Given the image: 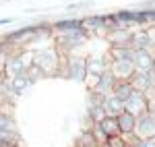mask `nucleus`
Returning <instances> with one entry per match:
<instances>
[{"instance_id": "f257e3e1", "label": "nucleus", "mask_w": 155, "mask_h": 147, "mask_svg": "<svg viewBox=\"0 0 155 147\" xmlns=\"http://www.w3.org/2000/svg\"><path fill=\"white\" fill-rule=\"evenodd\" d=\"M54 35H56V46L62 52H71V50L83 46L91 37V33L85 27H79V29H71V31H54Z\"/></svg>"}, {"instance_id": "f03ea898", "label": "nucleus", "mask_w": 155, "mask_h": 147, "mask_svg": "<svg viewBox=\"0 0 155 147\" xmlns=\"http://www.w3.org/2000/svg\"><path fill=\"white\" fill-rule=\"evenodd\" d=\"M33 64L44 75H52L60 66V52L56 48H39L33 52Z\"/></svg>"}, {"instance_id": "7ed1b4c3", "label": "nucleus", "mask_w": 155, "mask_h": 147, "mask_svg": "<svg viewBox=\"0 0 155 147\" xmlns=\"http://www.w3.org/2000/svg\"><path fill=\"white\" fill-rule=\"evenodd\" d=\"M64 73L72 81H79V83L87 81V58L77 56V54L66 56V60H64Z\"/></svg>"}, {"instance_id": "20e7f679", "label": "nucleus", "mask_w": 155, "mask_h": 147, "mask_svg": "<svg viewBox=\"0 0 155 147\" xmlns=\"http://www.w3.org/2000/svg\"><path fill=\"white\" fill-rule=\"evenodd\" d=\"M132 135L137 139H149L155 137V112L147 110L137 116V124H134V133Z\"/></svg>"}, {"instance_id": "39448f33", "label": "nucleus", "mask_w": 155, "mask_h": 147, "mask_svg": "<svg viewBox=\"0 0 155 147\" xmlns=\"http://www.w3.org/2000/svg\"><path fill=\"white\" fill-rule=\"evenodd\" d=\"M33 64V54H15L6 58V68L4 73L8 77H15L19 73H27V68Z\"/></svg>"}, {"instance_id": "423d86ee", "label": "nucleus", "mask_w": 155, "mask_h": 147, "mask_svg": "<svg viewBox=\"0 0 155 147\" xmlns=\"http://www.w3.org/2000/svg\"><path fill=\"white\" fill-rule=\"evenodd\" d=\"M81 23L89 33H99V35H107V31L112 29L110 15H93V17L81 19Z\"/></svg>"}, {"instance_id": "0eeeda50", "label": "nucleus", "mask_w": 155, "mask_h": 147, "mask_svg": "<svg viewBox=\"0 0 155 147\" xmlns=\"http://www.w3.org/2000/svg\"><path fill=\"white\" fill-rule=\"evenodd\" d=\"M149 106H151L149 95H147L145 91H139V89H134V91H132V95L124 102V108H126L128 112H132L134 116H139V114L147 112V110H149Z\"/></svg>"}, {"instance_id": "6e6552de", "label": "nucleus", "mask_w": 155, "mask_h": 147, "mask_svg": "<svg viewBox=\"0 0 155 147\" xmlns=\"http://www.w3.org/2000/svg\"><path fill=\"white\" fill-rule=\"evenodd\" d=\"M132 64L137 71H151L155 66V50L145 48V50H134L132 54Z\"/></svg>"}, {"instance_id": "1a4fd4ad", "label": "nucleus", "mask_w": 155, "mask_h": 147, "mask_svg": "<svg viewBox=\"0 0 155 147\" xmlns=\"http://www.w3.org/2000/svg\"><path fill=\"white\" fill-rule=\"evenodd\" d=\"M110 71L114 73L116 81H128L137 68H134L132 60H110Z\"/></svg>"}, {"instance_id": "9d476101", "label": "nucleus", "mask_w": 155, "mask_h": 147, "mask_svg": "<svg viewBox=\"0 0 155 147\" xmlns=\"http://www.w3.org/2000/svg\"><path fill=\"white\" fill-rule=\"evenodd\" d=\"M107 39H110V48H122V46H130L132 31L130 29H122V27H114L107 31ZM132 48V46H130Z\"/></svg>"}, {"instance_id": "9b49d317", "label": "nucleus", "mask_w": 155, "mask_h": 147, "mask_svg": "<svg viewBox=\"0 0 155 147\" xmlns=\"http://www.w3.org/2000/svg\"><path fill=\"white\" fill-rule=\"evenodd\" d=\"M114 85H116V77H114V73H112L110 66H107L106 71L95 79V83H93L91 89H93V91H99V93H104V95H107V93H112Z\"/></svg>"}, {"instance_id": "f8f14e48", "label": "nucleus", "mask_w": 155, "mask_h": 147, "mask_svg": "<svg viewBox=\"0 0 155 147\" xmlns=\"http://www.w3.org/2000/svg\"><path fill=\"white\" fill-rule=\"evenodd\" d=\"M130 46H132V50H145V48H151V46H153V42H151V29H147V27H141V29L132 31Z\"/></svg>"}, {"instance_id": "ddd939ff", "label": "nucleus", "mask_w": 155, "mask_h": 147, "mask_svg": "<svg viewBox=\"0 0 155 147\" xmlns=\"http://www.w3.org/2000/svg\"><path fill=\"white\" fill-rule=\"evenodd\" d=\"M107 66H110V60H106L104 56H89L87 58V79L89 77L97 79Z\"/></svg>"}, {"instance_id": "4468645a", "label": "nucleus", "mask_w": 155, "mask_h": 147, "mask_svg": "<svg viewBox=\"0 0 155 147\" xmlns=\"http://www.w3.org/2000/svg\"><path fill=\"white\" fill-rule=\"evenodd\" d=\"M101 108H104V112H106L107 116H120L122 112L126 110V108H124V102L120 98H116L114 93H107L106 98H104Z\"/></svg>"}, {"instance_id": "2eb2a0df", "label": "nucleus", "mask_w": 155, "mask_h": 147, "mask_svg": "<svg viewBox=\"0 0 155 147\" xmlns=\"http://www.w3.org/2000/svg\"><path fill=\"white\" fill-rule=\"evenodd\" d=\"M134 124H137V116L132 112L124 110L118 116V126H120V133L122 135H132L134 133Z\"/></svg>"}, {"instance_id": "dca6fc26", "label": "nucleus", "mask_w": 155, "mask_h": 147, "mask_svg": "<svg viewBox=\"0 0 155 147\" xmlns=\"http://www.w3.org/2000/svg\"><path fill=\"white\" fill-rule=\"evenodd\" d=\"M130 83L134 85V89L139 91H151V79H149V71H134V75L130 77Z\"/></svg>"}, {"instance_id": "f3484780", "label": "nucleus", "mask_w": 155, "mask_h": 147, "mask_svg": "<svg viewBox=\"0 0 155 147\" xmlns=\"http://www.w3.org/2000/svg\"><path fill=\"white\" fill-rule=\"evenodd\" d=\"M99 126L104 129V133L107 135V139L110 137H114V135H120V126H118V116H104L101 120H99Z\"/></svg>"}, {"instance_id": "a211bd4d", "label": "nucleus", "mask_w": 155, "mask_h": 147, "mask_svg": "<svg viewBox=\"0 0 155 147\" xmlns=\"http://www.w3.org/2000/svg\"><path fill=\"white\" fill-rule=\"evenodd\" d=\"M132 91H134V85L130 83V79H128V81H116V85L112 89V93H114L116 98H120L122 102H126V99L130 98Z\"/></svg>"}, {"instance_id": "6ab92c4d", "label": "nucleus", "mask_w": 155, "mask_h": 147, "mask_svg": "<svg viewBox=\"0 0 155 147\" xmlns=\"http://www.w3.org/2000/svg\"><path fill=\"white\" fill-rule=\"evenodd\" d=\"M8 79H11L12 89H15L19 95H21L29 85H33V81L29 79V75H27V73H19V75H15V77H8Z\"/></svg>"}, {"instance_id": "aec40b11", "label": "nucleus", "mask_w": 155, "mask_h": 147, "mask_svg": "<svg viewBox=\"0 0 155 147\" xmlns=\"http://www.w3.org/2000/svg\"><path fill=\"white\" fill-rule=\"evenodd\" d=\"M134 50L130 46H122V48H110V60H132Z\"/></svg>"}, {"instance_id": "412c9836", "label": "nucleus", "mask_w": 155, "mask_h": 147, "mask_svg": "<svg viewBox=\"0 0 155 147\" xmlns=\"http://www.w3.org/2000/svg\"><path fill=\"white\" fill-rule=\"evenodd\" d=\"M97 145H99V143L95 141V135H93L91 129H85L83 133L79 135L77 143H74V147H97Z\"/></svg>"}, {"instance_id": "4be33fe9", "label": "nucleus", "mask_w": 155, "mask_h": 147, "mask_svg": "<svg viewBox=\"0 0 155 147\" xmlns=\"http://www.w3.org/2000/svg\"><path fill=\"white\" fill-rule=\"evenodd\" d=\"M79 27H83L81 19H68V21H56L52 29L54 31H71V29H79Z\"/></svg>"}, {"instance_id": "5701e85b", "label": "nucleus", "mask_w": 155, "mask_h": 147, "mask_svg": "<svg viewBox=\"0 0 155 147\" xmlns=\"http://www.w3.org/2000/svg\"><path fill=\"white\" fill-rule=\"evenodd\" d=\"M6 131H17V126H15V120L11 114L0 112V133H6Z\"/></svg>"}, {"instance_id": "b1692460", "label": "nucleus", "mask_w": 155, "mask_h": 147, "mask_svg": "<svg viewBox=\"0 0 155 147\" xmlns=\"http://www.w3.org/2000/svg\"><path fill=\"white\" fill-rule=\"evenodd\" d=\"M87 116H89V120H91V122H99V120L106 116V112H104V108H101V106H89Z\"/></svg>"}, {"instance_id": "393cba45", "label": "nucleus", "mask_w": 155, "mask_h": 147, "mask_svg": "<svg viewBox=\"0 0 155 147\" xmlns=\"http://www.w3.org/2000/svg\"><path fill=\"white\" fill-rule=\"evenodd\" d=\"M91 131H93V135H95V141L99 143V145H101V143H107V135L104 133V129H101V126H99L97 122L91 126Z\"/></svg>"}, {"instance_id": "a878e982", "label": "nucleus", "mask_w": 155, "mask_h": 147, "mask_svg": "<svg viewBox=\"0 0 155 147\" xmlns=\"http://www.w3.org/2000/svg\"><path fill=\"white\" fill-rule=\"evenodd\" d=\"M107 143H110L112 147H126V145H128V141H126V137L122 135V133H120V135H114V137H110V139H107Z\"/></svg>"}, {"instance_id": "bb28decb", "label": "nucleus", "mask_w": 155, "mask_h": 147, "mask_svg": "<svg viewBox=\"0 0 155 147\" xmlns=\"http://www.w3.org/2000/svg\"><path fill=\"white\" fill-rule=\"evenodd\" d=\"M137 147H155V137H149V139H139Z\"/></svg>"}, {"instance_id": "cd10ccee", "label": "nucleus", "mask_w": 155, "mask_h": 147, "mask_svg": "<svg viewBox=\"0 0 155 147\" xmlns=\"http://www.w3.org/2000/svg\"><path fill=\"white\" fill-rule=\"evenodd\" d=\"M11 21H12V19H0V25H8Z\"/></svg>"}, {"instance_id": "c85d7f7f", "label": "nucleus", "mask_w": 155, "mask_h": 147, "mask_svg": "<svg viewBox=\"0 0 155 147\" xmlns=\"http://www.w3.org/2000/svg\"><path fill=\"white\" fill-rule=\"evenodd\" d=\"M99 147H112V145H110V143H101Z\"/></svg>"}, {"instance_id": "c756f323", "label": "nucleus", "mask_w": 155, "mask_h": 147, "mask_svg": "<svg viewBox=\"0 0 155 147\" xmlns=\"http://www.w3.org/2000/svg\"><path fill=\"white\" fill-rule=\"evenodd\" d=\"M126 147H137V145H126Z\"/></svg>"}, {"instance_id": "7c9ffc66", "label": "nucleus", "mask_w": 155, "mask_h": 147, "mask_svg": "<svg viewBox=\"0 0 155 147\" xmlns=\"http://www.w3.org/2000/svg\"><path fill=\"white\" fill-rule=\"evenodd\" d=\"M97 147H99V145H97Z\"/></svg>"}]
</instances>
